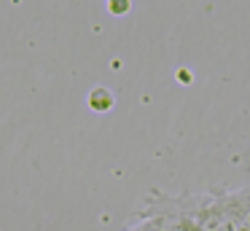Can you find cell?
Instances as JSON below:
<instances>
[{"mask_svg":"<svg viewBox=\"0 0 250 231\" xmlns=\"http://www.w3.org/2000/svg\"><path fill=\"white\" fill-rule=\"evenodd\" d=\"M105 8H108L113 16H126L132 11V0H108Z\"/></svg>","mask_w":250,"mask_h":231,"instance_id":"7a4b0ae2","label":"cell"},{"mask_svg":"<svg viewBox=\"0 0 250 231\" xmlns=\"http://www.w3.org/2000/svg\"><path fill=\"white\" fill-rule=\"evenodd\" d=\"M89 110L92 113H110L113 110V105H116V94L108 89V86H94L92 91H89Z\"/></svg>","mask_w":250,"mask_h":231,"instance_id":"6da1fadb","label":"cell"}]
</instances>
